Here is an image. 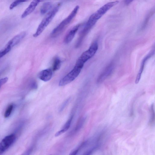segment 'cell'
<instances>
[{
	"label": "cell",
	"instance_id": "1",
	"mask_svg": "<svg viewBox=\"0 0 155 155\" xmlns=\"http://www.w3.org/2000/svg\"><path fill=\"white\" fill-rule=\"evenodd\" d=\"M79 8L78 5L76 6L68 16L54 28L51 33L52 37H56L62 32L75 17Z\"/></svg>",
	"mask_w": 155,
	"mask_h": 155
},
{
	"label": "cell",
	"instance_id": "2",
	"mask_svg": "<svg viewBox=\"0 0 155 155\" xmlns=\"http://www.w3.org/2000/svg\"><path fill=\"white\" fill-rule=\"evenodd\" d=\"M98 48L97 43V42L93 43L88 50L81 54L76 61L75 65L82 68L84 63L95 55Z\"/></svg>",
	"mask_w": 155,
	"mask_h": 155
},
{
	"label": "cell",
	"instance_id": "3",
	"mask_svg": "<svg viewBox=\"0 0 155 155\" xmlns=\"http://www.w3.org/2000/svg\"><path fill=\"white\" fill-rule=\"evenodd\" d=\"M59 8V6H57L47 14L40 23L36 32L33 35L34 37H37L42 32L54 18Z\"/></svg>",
	"mask_w": 155,
	"mask_h": 155
},
{
	"label": "cell",
	"instance_id": "4",
	"mask_svg": "<svg viewBox=\"0 0 155 155\" xmlns=\"http://www.w3.org/2000/svg\"><path fill=\"white\" fill-rule=\"evenodd\" d=\"M82 69L75 65L73 69L60 80L59 86H63L73 81L78 76Z\"/></svg>",
	"mask_w": 155,
	"mask_h": 155
},
{
	"label": "cell",
	"instance_id": "5",
	"mask_svg": "<svg viewBox=\"0 0 155 155\" xmlns=\"http://www.w3.org/2000/svg\"><path fill=\"white\" fill-rule=\"evenodd\" d=\"M16 139V136L12 134L5 137L0 142V155L3 153L13 144Z\"/></svg>",
	"mask_w": 155,
	"mask_h": 155
},
{
	"label": "cell",
	"instance_id": "6",
	"mask_svg": "<svg viewBox=\"0 0 155 155\" xmlns=\"http://www.w3.org/2000/svg\"><path fill=\"white\" fill-rule=\"evenodd\" d=\"M118 2V1L108 2L100 8L95 13L99 19L108 10L117 4Z\"/></svg>",
	"mask_w": 155,
	"mask_h": 155
},
{
	"label": "cell",
	"instance_id": "7",
	"mask_svg": "<svg viewBox=\"0 0 155 155\" xmlns=\"http://www.w3.org/2000/svg\"><path fill=\"white\" fill-rule=\"evenodd\" d=\"M114 68V64L112 63H111L108 65L98 77L97 82L100 83L106 79L111 74Z\"/></svg>",
	"mask_w": 155,
	"mask_h": 155
},
{
	"label": "cell",
	"instance_id": "8",
	"mask_svg": "<svg viewBox=\"0 0 155 155\" xmlns=\"http://www.w3.org/2000/svg\"><path fill=\"white\" fill-rule=\"evenodd\" d=\"M26 34L25 32H22L18 34L10 40L6 45L12 48L19 43L24 38Z\"/></svg>",
	"mask_w": 155,
	"mask_h": 155
},
{
	"label": "cell",
	"instance_id": "9",
	"mask_svg": "<svg viewBox=\"0 0 155 155\" xmlns=\"http://www.w3.org/2000/svg\"><path fill=\"white\" fill-rule=\"evenodd\" d=\"M80 26V24H78L74 26L69 31L64 39V42L65 43L68 44L72 41Z\"/></svg>",
	"mask_w": 155,
	"mask_h": 155
},
{
	"label": "cell",
	"instance_id": "10",
	"mask_svg": "<svg viewBox=\"0 0 155 155\" xmlns=\"http://www.w3.org/2000/svg\"><path fill=\"white\" fill-rule=\"evenodd\" d=\"M154 50L152 51L148 54L143 60L140 70L135 80L136 84L138 83L140 80L146 61L154 54Z\"/></svg>",
	"mask_w": 155,
	"mask_h": 155
},
{
	"label": "cell",
	"instance_id": "11",
	"mask_svg": "<svg viewBox=\"0 0 155 155\" xmlns=\"http://www.w3.org/2000/svg\"><path fill=\"white\" fill-rule=\"evenodd\" d=\"M52 75V70L49 68L44 70L40 72L38 74V77L42 81H47L51 79Z\"/></svg>",
	"mask_w": 155,
	"mask_h": 155
},
{
	"label": "cell",
	"instance_id": "12",
	"mask_svg": "<svg viewBox=\"0 0 155 155\" xmlns=\"http://www.w3.org/2000/svg\"><path fill=\"white\" fill-rule=\"evenodd\" d=\"M39 3L36 0H33L22 14L21 18H25L31 13L35 10Z\"/></svg>",
	"mask_w": 155,
	"mask_h": 155
},
{
	"label": "cell",
	"instance_id": "13",
	"mask_svg": "<svg viewBox=\"0 0 155 155\" xmlns=\"http://www.w3.org/2000/svg\"><path fill=\"white\" fill-rule=\"evenodd\" d=\"M52 3L51 2H46L41 6L40 8V12L42 15H44L48 12L51 8Z\"/></svg>",
	"mask_w": 155,
	"mask_h": 155
},
{
	"label": "cell",
	"instance_id": "14",
	"mask_svg": "<svg viewBox=\"0 0 155 155\" xmlns=\"http://www.w3.org/2000/svg\"><path fill=\"white\" fill-rule=\"evenodd\" d=\"M61 61L58 57H56L54 59L53 64L52 70L56 71L60 68L61 65Z\"/></svg>",
	"mask_w": 155,
	"mask_h": 155
},
{
	"label": "cell",
	"instance_id": "15",
	"mask_svg": "<svg viewBox=\"0 0 155 155\" xmlns=\"http://www.w3.org/2000/svg\"><path fill=\"white\" fill-rule=\"evenodd\" d=\"M151 117L150 118L149 124L150 126H153L154 124L155 113L154 109V105L152 104L150 109Z\"/></svg>",
	"mask_w": 155,
	"mask_h": 155
},
{
	"label": "cell",
	"instance_id": "16",
	"mask_svg": "<svg viewBox=\"0 0 155 155\" xmlns=\"http://www.w3.org/2000/svg\"><path fill=\"white\" fill-rule=\"evenodd\" d=\"M11 49V48L5 45V47L0 51V59L7 54Z\"/></svg>",
	"mask_w": 155,
	"mask_h": 155
},
{
	"label": "cell",
	"instance_id": "17",
	"mask_svg": "<svg viewBox=\"0 0 155 155\" xmlns=\"http://www.w3.org/2000/svg\"><path fill=\"white\" fill-rule=\"evenodd\" d=\"M73 118V116L71 117L66 123L63 128L61 130L63 133L67 130L69 128Z\"/></svg>",
	"mask_w": 155,
	"mask_h": 155
},
{
	"label": "cell",
	"instance_id": "18",
	"mask_svg": "<svg viewBox=\"0 0 155 155\" xmlns=\"http://www.w3.org/2000/svg\"><path fill=\"white\" fill-rule=\"evenodd\" d=\"M13 108V104H10L6 109L4 114V116L5 118L9 117L10 115Z\"/></svg>",
	"mask_w": 155,
	"mask_h": 155
},
{
	"label": "cell",
	"instance_id": "19",
	"mask_svg": "<svg viewBox=\"0 0 155 155\" xmlns=\"http://www.w3.org/2000/svg\"><path fill=\"white\" fill-rule=\"evenodd\" d=\"M28 0H16L11 4L9 7V8L11 10L12 9L21 3L26 2Z\"/></svg>",
	"mask_w": 155,
	"mask_h": 155
},
{
	"label": "cell",
	"instance_id": "20",
	"mask_svg": "<svg viewBox=\"0 0 155 155\" xmlns=\"http://www.w3.org/2000/svg\"><path fill=\"white\" fill-rule=\"evenodd\" d=\"M70 99H71L70 98H68L62 104L59 110V111L60 112L62 111L64 109L66 105L68 104Z\"/></svg>",
	"mask_w": 155,
	"mask_h": 155
},
{
	"label": "cell",
	"instance_id": "21",
	"mask_svg": "<svg viewBox=\"0 0 155 155\" xmlns=\"http://www.w3.org/2000/svg\"><path fill=\"white\" fill-rule=\"evenodd\" d=\"M152 13H151V12L150 13H149L148 15H147V17L145 19V20L142 26V28H144L145 27V26H146V25L147 24V23L149 20L150 17L151 15H152Z\"/></svg>",
	"mask_w": 155,
	"mask_h": 155
},
{
	"label": "cell",
	"instance_id": "22",
	"mask_svg": "<svg viewBox=\"0 0 155 155\" xmlns=\"http://www.w3.org/2000/svg\"><path fill=\"white\" fill-rule=\"evenodd\" d=\"M37 83L35 82H33L31 84V87L33 89H36L37 88Z\"/></svg>",
	"mask_w": 155,
	"mask_h": 155
},
{
	"label": "cell",
	"instance_id": "23",
	"mask_svg": "<svg viewBox=\"0 0 155 155\" xmlns=\"http://www.w3.org/2000/svg\"><path fill=\"white\" fill-rule=\"evenodd\" d=\"M134 0H124L125 4L128 5L130 3Z\"/></svg>",
	"mask_w": 155,
	"mask_h": 155
},
{
	"label": "cell",
	"instance_id": "24",
	"mask_svg": "<svg viewBox=\"0 0 155 155\" xmlns=\"http://www.w3.org/2000/svg\"><path fill=\"white\" fill-rule=\"evenodd\" d=\"M38 1V2H40L43 1L44 0H36Z\"/></svg>",
	"mask_w": 155,
	"mask_h": 155
}]
</instances>
